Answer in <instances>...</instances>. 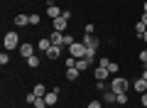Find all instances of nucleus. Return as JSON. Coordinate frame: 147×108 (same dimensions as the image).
Here are the masks:
<instances>
[{"mask_svg": "<svg viewBox=\"0 0 147 108\" xmlns=\"http://www.w3.org/2000/svg\"><path fill=\"white\" fill-rule=\"evenodd\" d=\"M3 47H5V52L20 49V35H17V32H5V35H3Z\"/></svg>", "mask_w": 147, "mask_h": 108, "instance_id": "1", "label": "nucleus"}, {"mask_svg": "<svg viewBox=\"0 0 147 108\" xmlns=\"http://www.w3.org/2000/svg\"><path fill=\"white\" fill-rule=\"evenodd\" d=\"M127 88H130V81L125 76H115L110 81V91L113 93H127Z\"/></svg>", "mask_w": 147, "mask_h": 108, "instance_id": "2", "label": "nucleus"}, {"mask_svg": "<svg viewBox=\"0 0 147 108\" xmlns=\"http://www.w3.org/2000/svg\"><path fill=\"white\" fill-rule=\"evenodd\" d=\"M69 49V57H76V59H84V54H86V44L84 42H74L71 47H66Z\"/></svg>", "mask_w": 147, "mask_h": 108, "instance_id": "3", "label": "nucleus"}, {"mask_svg": "<svg viewBox=\"0 0 147 108\" xmlns=\"http://www.w3.org/2000/svg\"><path fill=\"white\" fill-rule=\"evenodd\" d=\"M84 44H86V49H96V52H98L100 42H98V37H96V35H84Z\"/></svg>", "mask_w": 147, "mask_h": 108, "instance_id": "4", "label": "nucleus"}, {"mask_svg": "<svg viewBox=\"0 0 147 108\" xmlns=\"http://www.w3.org/2000/svg\"><path fill=\"white\" fill-rule=\"evenodd\" d=\"M34 49H37V47H34V44H30V42L20 44V54H22V59H30L32 54H34Z\"/></svg>", "mask_w": 147, "mask_h": 108, "instance_id": "5", "label": "nucleus"}, {"mask_svg": "<svg viewBox=\"0 0 147 108\" xmlns=\"http://www.w3.org/2000/svg\"><path fill=\"white\" fill-rule=\"evenodd\" d=\"M52 27H54L57 32H66L69 20H66V17H57V20H52Z\"/></svg>", "mask_w": 147, "mask_h": 108, "instance_id": "6", "label": "nucleus"}, {"mask_svg": "<svg viewBox=\"0 0 147 108\" xmlns=\"http://www.w3.org/2000/svg\"><path fill=\"white\" fill-rule=\"evenodd\" d=\"M47 17H49V20H57V17H61V10H59V5L49 3V5H47Z\"/></svg>", "mask_w": 147, "mask_h": 108, "instance_id": "7", "label": "nucleus"}, {"mask_svg": "<svg viewBox=\"0 0 147 108\" xmlns=\"http://www.w3.org/2000/svg\"><path fill=\"white\" fill-rule=\"evenodd\" d=\"M49 39H52V44H54V47H64V32H57V30H52Z\"/></svg>", "mask_w": 147, "mask_h": 108, "instance_id": "8", "label": "nucleus"}, {"mask_svg": "<svg viewBox=\"0 0 147 108\" xmlns=\"http://www.w3.org/2000/svg\"><path fill=\"white\" fill-rule=\"evenodd\" d=\"M37 49L42 52V54H47V52L52 49V39H49V37H42V39L37 42Z\"/></svg>", "mask_w": 147, "mask_h": 108, "instance_id": "9", "label": "nucleus"}, {"mask_svg": "<svg viewBox=\"0 0 147 108\" xmlns=\"http://www.w3.org/2000/svg\"><path fill=\"white\" fill-rule=\"evenodd\" d=\"M44 101H47V106H57V101H59V88L49 91L47 96H44Z\"/></svg>", "mask_w": 147, "mask_h": 108, "instance_id": "10", "label": "nucleus"}, {"mask_svg": "<svg viewBox=\"0 0 147 108\" xmlns=\"http://www.w3.org/2000/svg\"><path fill=\"white\" fill-rule=\"evenodd\" d=\"M132 88H135L137 93H145V91H147V81H145L142 76H140V79H135V81H132Z\"/></svg>", "mask_w": 147, "mask_h": 108, "instance_id": "11", "label": "nucleus"}, {"mask_svg": "<svg viewBox=\"0 0 147 108\" xmlns=\"http://www.w3.org/2000/svg\"><path fill=\"white\" fill-rule=\"evenodd\" d=\"M61 52H64V47H54V44H52V49L47 52V59H52V62H54V59L61 57Z\"/></svg>", "mask_w": 147, "mask_h": 108, "instance_id": "12", "label": "nucleus"}, {"mask_svg": "<svg viewBox=\"0 0 147 108\" xmlns=\"http://www.w3.org/2000/svg\"><path fill=\"white\" fill-rule=\"evenodd\" d=\"M108 69H105V67H96V71H93V76L96 79H98V81H105V79H108Z\"/></svg>", "mask_w": 147, "mask_h": 108, "instance_id": "13", "label": "nucleus"}, {"mask_svg": "<svg viewBox=\"0 0 147 108\" xmlns=\"http://www.w3.org/2000/svg\"><path fill=\"white\" fill-rule=\"evenodd\" d=\"M103 103H118V93H113L110 88L103 91Z\"/></svg>", "mask_w": 147, "mask_h": 108, "instance_id": "14", "label": "nucleus"}, {"mask_svg": "<svg viewBox=\"0 0 147 108\" xmlns=\"http://www.w3.org/2000/svg\"><path fill=\"white\" fill-rule=\"evenodd\" d=\"M88 67H91V59H86V57H84V59H76V69H79L81 74H84Z\"/></svg>", "mask_w": 147, "mask_h": 108, "instance_id": "15", "label": "nucleus"}, {"mask_svg": "<svg viewBox=\"0 0 147 108\" xmlns=\"http://www.w3.org/2000/svg\"><path fill=\"white\" fill-rule=\"evenodd\" d=\"M30 25V15H15V27H25Z\"/></svg>", "mask_w": 147, "mask_h": 108, "instance_id": "16", "label": "nucleus"}, {"mask_svg": "<svg viewBox=\"0 0 147 108\" xmlns=\"http://www.w3.org/2000/svg\"><path fill=\"white\" fill-rule=\"evenodd\" d=\"M79 76H81V71H79V69H76V67L66 69V79H69V81H76V79H79Z\"/></svg>", "mask_w": 147, "mask_h": 108, "instance_id": "17", "label": "nucleus"}, {"mask_svg": "<svg viewBox=\"0 0 147 108\" xmlns=\"http://www.w3.org/2000/svg\"><path fill=\"white\" fill-rule=\"evenodd\" d=\"M39 64H42V59L37 57V54H32V57L27 59V67H30V69H37V67H39Z\"/></svg>", "mask_w": 147, "mask_h": 108, "instance_id": "18", "label": "nucleus"}, {"mask_svg": "<svg viewBox=\"0 0 147 108\" xmlns=\"http://www.w3.org/2000/svg\"><path fill=\"white\" fill-rule=\"evenodd\" d=\"M32 91H34V96H47V88H44V84H34V88H32Z\"/></svg>", "mask_w": 147, "mask_h": 108, "instance_id": "19", "label": "nucleus"}, {"mask_svg": "<svg viewBox=\"0 0 147 108\" xmlns=\"http://www.w3.org/2000/svg\"><path fill=\"white\" fill-rule=\"evenodd\" d=\"M145 30H147V25H145V22H137V25H135V32H137V37H142V35H145Z\"/></svg>", "mask_w": 147, "mask_h": 108, "instance_id": "20", "label": "nucleus"}, {"mask_svg": "<svg viewBox=\"0 0 147 108\" xmlns=\"http://www.w3.org/2000/svg\"><path fill=\"white\" fill-rule=\"evenodd\" d=\"M34 108H47V101H44V96H37V101L32 103Z\"/></svg>", "mask_w": 147, "mask_h": 108, "instance_id": "21", "label": "nucleus"}, {"mask_svg": "<svg viewBox=\"0 0 147 108\" xmlns=\"http://www.w3.org/2000/svg\"><path fill=\"white\" fill-rule=\"evenodd\" d=\"M64 67H66V69L76 67V57H66V59H64Z\"/></svg>", "mask_w": 147, "mask_h": 108, "instance_id": "22", "label": "nucleus"}, {"mask_svg": "<svg viewBox=\"0 0 147 108\" xmlns=\"http://www.w3.org/2000/svg\"><path fill=\"white\" fill-rule=\"evenodd\" d=\"M39 22H42V15H30V25L32 27H37Z\"/></svg>", "mask_w": 147, "mask_h": 108, "instance_id": "23", "label": "nucleus"}, {"mask_svg": "<svg viewBox=\"0 0 147 108\" xmlns=\"http://www.w3.org/2000/svg\"><path fill=\"white\" fill-rule=\"evenodd\" d=\"M74 42H76V39H74V35H66V32H64V47H71Z\"/></svg>", "mask_w": 147, "mask_h": 108, "instance_id": "24", "label": "nucleus"}, {"mask_svg": "<svg viewBox=\"0 0 147 108\" xmlns=\"http://www.w3.org/2000/svg\"><path fill=\"white\" fill-rule=\"evenodd\" d=\"M0 64H3V67H5V64H10V54H7V52H3V54H0Z\"/></svg>", "mask_w": 147, "mask_h": 108, "instance_id": "25", "label": "nucleus"}, {"mask_svg": "<svg viewBox=\"0 0 147 108\" xmlns=\"http://www.w3.org/2000/svg\"><path fill=\"white\" fill-rule=\"evenodd\" d=\"M108 64H110V59H108V57H105V54H103V57L98 59V67H105V69H108Z\"/></svg>", "mask_w": 147, "mask_h": 108, "instance_id": "26", "label": "nucleus"}, {"mask_svg": "<svg viewBox=\"0 0 147 108\" xmlns=\"http://www.w3.org/2000/svg\"><path fill=\"white\" fill-rule=\"evenodd\" d=\"M88 108H103V101H96L93 98V101H88Z\"/></svg>", "mask_w": 147, "mask_h": 108, "instance_id": "27", "label": "nucleus"}, {"mask_svg": "<svg viewBox=\"0 0 147 108\" xmlns=\"http://www.w3.org/2000/svg\"><path fill=\"white\" fill-rule=\"evenodd\" d=\"M118 103L125 106V103H127V93H118Z\"/></svg>", "mask_w": 147, "mask_h": 108, "instance_id": "28", "label": "nucleus"}, {"mask_svg": "<svg viewBox=\"0 0 147 108\" xmlns=\"http://www.w3.org/2000/svg\"><path fill=\"white\" fill-rule=\"evenodd\" d=\"M118 69H120V67H118L115 62H110V64H108V71H110V74H118Z\"/></svg>", "mask_w": 147, "mask_h": 108, "instance_id": "29", "label": "nucleus"}, {"mask_svg": "<svg viewBox=\"0 0 147 108\" xmlns=\"http://www.w3.org/2000/svg\"><path fill=\"white\" fill-rule=\"evenodd\" d=\"M25 101H27V103H34V101H37V96H34V91H32V93H25Z\"/></svg>", "mask_w": 147, "mask_h": 108, "instance_id": "30", "label": "nucleus"}, {"mask_svg": "<svg viewBox=\"0 0 147 108\" xmlns=\"http://www.w3.org/2000/svg\"><path fill=\"white\" fill-rule=\"evenodd\" d=\"M137 57H140V62H142V64H145V67H147V49H142L140 54H137Z\"/></svg>", "mask_w": 147, "mask_h": 108, "instance_id": "31", "label": "nucleus"}, {"mask_svg": "<svg viewBox=\"0 0 147 108\" xmlns=\"http://www.w3.org/2000/svg\"><path fill=\"white\" fill-rule=\"evenodd\" d=\"M96 88H98L100 93H103V91H108V88H105V81H98V84H96Z\"/></svg>", "mask_w": 147, "mask_h": 108, "instance_id": "32", "label": "nucleus"}, {"mask_svg": "<svg viewBox=\"0 0 147 108\" xmlns=\"http://www.w3.org/2000/svg\"><path fill=\"white\" fill-rule=\"evenodd\" d=\"M140 98H142V108H147V91L140 93Z\"/></svg>", "mask_w": 147, "mask_h": 108, "instance_id": "33", "label": "nucleus"}, {"mask_svg": "<svg viewBox=\"0 0 147 108\" xmlns=\"http://www.w3.org/2000/svg\"><path fill=\"white\" fill-rule=\"evenodd\" d=\"M142 79H145V81H147V67L142 69Z\"/></svg>", "mask_w": 147, "mask_h": 108, "instance_id": "34", "label": "nucleus"}, {"mask_svg": "<svg viewBox=\"0 0 147 108\" xmlns=\"http://www.w3.org/2000/svg\"><path fill=\"white\" fill-rule=\"evenodd\" d=\"M140 39H142V42H145V44H147V30H145V35H142Z\"/></svg>", "mask_w": 147, "mask_h": 108, "instance_id": "35", "label": "nucleus"}, {"mask_svg": "<svg viewBox=\"0 0 147 108\" xmlns=\"http://www.w3.org/2000/svg\"><path fill=\"white\" fill-rule=\"evenodd\" d=\"M142 22H145V25H147V12H142Z\"/></svg>", "mask_w": 147, "mask_h": 108, "instance_id": "36", "label": "nucleus"}]
</instances>
